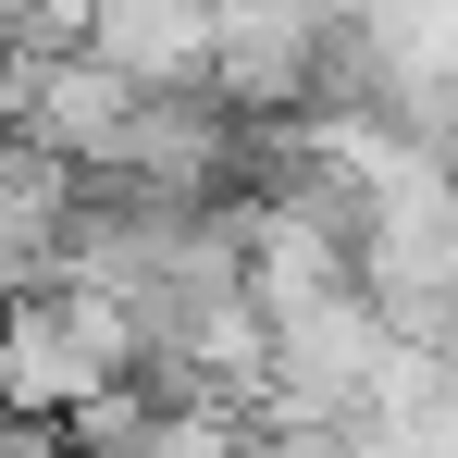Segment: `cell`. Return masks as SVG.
Returning <instances> with one entry per match:
<instances>
[{
    "label": "cell",
    "mask_w": 458,
    "mask_h": 458,
    "mask_svg": "<svg viewBox=\"0 0 458 458\" xmlns=\"http://www.w3.org/2000/svg\"><path fill=\"white\" fill-rule=\"evenodd\" d=\"M0 458H75V446H63V421H38V409L0 396Z\"/></svg>",
    "instance_id": "5"
},
{
    "label": "cell",
    "mask_w": 458,
    "mask_h": 458,
    "mask_svg": "<svg viewBox=\"0 0 458 458\" xmlns=\"http://www.w3.org/2000/svg\"><path fill=\"white\" fill-rule=\"evenodd\" d=\"M149 372V335H137V310L112 298L99 273H50L38 298L0 310V396L13 409H38V421H75L87 396H112V384Z\"/></svg>",
    "instance_id": "1"
},
{
    "label": "cell",
    "mask_w": 458,
    "mask_h": 458,
    "mask_svg": "<svg viewBox=\"0 0 458 458\" xmlns=\"http://www.w3.org/2000/svg\"><path fill=\"white\" fill-rule=\"evenodd\" d=\"M137 99H149V87H137V75H112L87 38H63V50H13V137L63 149L75 174H99V161L124 149Z\"/></svg>",
    "instance_id": "3"
},
{
    "label": "cell",
    "mask_w": 458,
    "mask_h": 458,
    "mask_svg": "<svg viewBox=\"0 0 458 458\" xmlns=\"http://www.w3.org/2000/svg\"><path fill=\"white\" fill-rule=\"evenodd\" d=\"M224 38V0H87V50L137 87H199Z\"/></svg>",
    "instance_id": "4"
},
{
    "label": "cell",
    "mask_w": 458,
    "mask_h": 458,
    "mask_svg": "<svg viewBox=\"0 0 458 458\" xmlns=\"http://www.w3.org/2000/svg\"><path fill=\"white\" fill-rule=\"evenodd\" d=\"M396 310L372 285H322V298L273 310V360H260V421H322V434H360V409L396 372Z\"/></svg>",
    "instance_id": "2"
}]
</instances>
